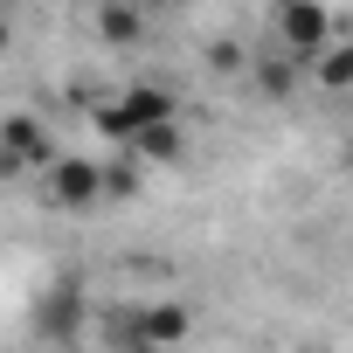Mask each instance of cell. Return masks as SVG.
Here are the masks:
<instances>
[{
  "label": "cell",
  "instance_id": "4",
  "mask_svg": "<svg viewBox=\"0 0 353 353\" xmlns=\"http://www.w3.org/2000/svg\"><path fill=\"white\" fill-rule=\"evenodd\" d=\"M0 159H8V173H28V166H49L56 159V139L42 132L35 111H14L8 125H0Z\"/></svg>",
  "mask_w": 353,
  "mask_h": 353
},
{
  "label": "cell",
  "instance_id": "13",
  "mask_svg": "<svg viewBox=\"0 0 353 353\" xmlns=\"http://www.w3.org/2000/svg\"><path fill=\"white\" fill-rule=\"evenodd\" d=\"M346 166H353V145H346Z\"/></svg>",
  "mask_w": 353,
  "mask_h": 353
},
{
  "label": "cell",
  "instance_id": "8",
  "mask_svg": "<svg viewBox=\"0 0 353 353\" xmlns=\"http://www.w3.org/2000/svg\"><path fill=\"white\" fill-rule=\"evenodd\" d=\"M256 83H263L270 97H291V90H298V63H277V56H263V63H256Z\"/></svg>",
  "mask_w": 353,
  "mask_h": 353
},
{
  "label": "cell",
  "instance_id": "3",
  "mask_svg": "<svg viewBox=\"0 0 353 353\" xmlns=\"http://www.w3.org/2000/svg\"><path fill=\"white\" fill-rule=\"evenodd\" d=\"M270 42L298 63H319L332 49V8L325 0H270Z\"/></svg>",
  "mask_w": 353,
  "mask_h": 353
},
{
  "label": "cell",
  "instance_id": "9",
  "mask_svg": "<svg viewBox=\"0 0 353 353\" xmlns=\"http://www.w3.org/2000/svg\"><path fill=\"white\" fill-rule=\"evenodd\" d=\"M77 305H83V298H77V284H63V291L49 298V332H56V339H70V332H77Z\"/></svg>",
  "mask_w": 353,
  "mask_h": 353
},
{
  "label": "cell",
  "instance_id": "7",
  "mask_svg": "<svg viewBox=\"0 0 353 353\" xmlns=\"http://www.w3.org/2000/svg\"><path fill=\"white\" fill-rule=\"evenodd\" d=\"M312 77H319L332 97H353V42H332V49L312 63Z\"/></svg>",
  "mask_w": 353,
  "mask_h": 353
},
{
  "label": "cell",
  "instance_id": "6",
  "mask_svg": "<svg viewBox=\"0 0 353 353\" xmlns=\"http://www.w3.org/2000/svg\"><path fill=\"white\" fill-rule=\"evenodd\" d=\"M125 152L145 159V166H166V159H181V152H188V132H181V118H166V125H145Z\"/></svg>",
  "mask_w": 353,
  "mask_h": 353
},
{
  "label": "cell",
  "instance_id": "11",
  "mask_svg": "<svg viewBox=\"0 0 353 353\" xmlns=\"http://www.w3.org/2000/svg\"><path fill=\"white\" fill-rule=\"evenodd\" d=\"M298 353H332V346H298Z\"/></svg>",
  "mask_w": 353,
  "mask_h": 353
},
{
  "label": "cell",
  "instance_id": "10",
  "mask_svg": "<svg viewBox=\"0 0 353 353\" xmlns=\"http://www.w3.org/2000/svg\"><path fill=\"white\" fill-rule=\"evenodd\" d=\"M208 63H215V70H243V49H229V42H215V49H208Z\"/></svg>",
  "mask_w": 353,
  "mask_h": 353
},
{
  "label": "cell",
  "instance_id": "5",
  "mask_svg": "<svg viewBox=\"0 0 353 353\" xmlns=\"http://www.w3.org/2000/svg\"><path fill=\"white\" fill-rule=\"evenodd\" d=\"M145 21H152L145 0H97V35L118 42V49H139L145 42Z\"/></svg>",
  "mask_w": 353,
  "mask_h": 353
},
{
  "label": "cell",
  "instance_id": "2",
  "mask_svg": "<svg viewBox=\"0 0 353 353\" xmlns=\"http://www.w3.org/2000/svg\"><path fill=\"white\" fill-rule=\"evenodd\" d=\"M42 194H49V208H63V215H90V208L111 194V166H97V159H83V152H56V159L42 166Z\"/></svg>",
  "mask_w": 353,
  "mask_h": 353
},
{
  "label": "cell",
  "instance_id": "12",
  "mask_svg": "<svg viewBox=\"0 0 353 353\" xmlns=\"http://www.w3.org/2000/svg\"><path fill=\"white\" fill-rule=\"evenodd\" d=\"M145 8H173V0H145Z\"/></svg>",
  "mask_w": 353,
  "mask_h": 353
},
{
  "label": "cell",
  "instance_id": "1",
  "mask_svg": "<svg viewBox=\"0 0 353 353\" xmlns=\"http://www.w3.org/2000/svg\"><path fill=\"white\" fill-rule=\"evenodd\" d=\"M166 118H181V104H173V90H166V83H132V90H118L111 104H97V111H90L97 139H111V145H132L145 125H166Z\"/></svg>",
  "mask_w": 353,
  "mask_h": 353
}]
</instances>
